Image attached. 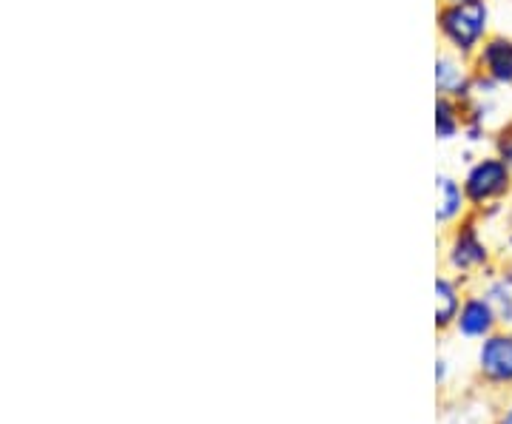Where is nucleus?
Instances as JSON below:
<instances>
[{"label": "nucleus", "mask_w": 512, "mask_h": 424, "mask_svg": "<svg viewBox=\"0 0 512 424\" xmlns=\"http://www.w3.org/2000/svg\"><path fill=\"white\" fill-rule=\"evenodd\" d=\"M484 20H487V9L484 3L478 0H467V3H458L450 12H444L441 26L444 32L450 35L453 43H458L461 49H470L478 40V35L484 32Z\"/></svg>", "instance_id": "nucleus-1"}, {"label": "nucleus", "mask_w": 512, "mask_h": 424, "mask_svg": "<svg viewBox=\"0 0 512 424\" xmlns=\"http://www.w3.org/2000/svg\"><path fill=\"white\" fill-rule=\"evenodd\" d=\"M461 205V194H458L456 183H450L447 177L439 180V220H450Z\"/></svg>", "instance_id": "nucleus-8"}, {"label": "nucleus", "mask_w": 512, "mask_h": 424, "mask_svg": "<svg viewBox=\"0 0 512 424\" xmlns=\"http://www.w3.org/2000/svg\"><path fill=\"white\" fill-rule=\"evenodd\" d=\"M439 117H436V126H439L441 137H450L453 129H456V123H453V114H450V106L447 103H439Z\"/></svg>", "instance_id": "nucleus-9"}, {"label": "nucleus", "mask_w": 512, "mask_h": 424, "mask_svg": "<svg viewBox=\"0 0 512 424\" xmlns=\"http://www.w3.org/2000/svg\"><path fill=\"white\" fill-rule=\"evenodd\" d=\"M484 63L498 80H512V43L507 40H493L484 49Z\"/></svg>", "instance_id": "nucleus-5"}, {"label": "nucleus", "mask_w": 512, "mask_h": 424, "mask_svg": "<svg viewBox=\"0 0 512 424\" xmlns=\"http://www.w3.org/2000/svg\"><path fill=\"white\" fill-rule=\"evenodd\" d=\"M484 259V248L478 245L476 237L473 234H464L461 240L456 242V254H453V262L461 265V268H470V265H476Z\"/></svg>", "instance_id": "nucleus-7"}, {"label": "nucleus", "mask_w": 512, "mask_h": 424, "mask_svg": "<svg viewBox=\"0 0 512 424\" xmlns=\"http://www.w3.org/2000/svg\"><path fill=\"white\" fill-rule=\"evenodd\" d=\"M481 370L495 382H512V336H493L478 353Z\"/></svg>", "instance_id": "nucleus-2"}, {"label": "nucleus", "mask_w": 512, "mask_h": 424, "mask_svg": "<svg viewBox=\"0 0 512 424\" xmlns=\"http://www.w3.org/2000/svg\"><path fill=\"white\" fill-rule=\"evenodd\" d=\"M458 328L464 336H484V333L493 328V311H490V305H484V302H467L464 305V311H461V319H458Z\"/></svg>", "instance_id": "nucleus-4"}, {"label": "nucleus", "mask_w": 512, "mask_h": 424, "mask_svg": "<svg viewBox=\"0 0 512 424\" xmlns=\"http://www.w3.org/2000/svg\"><path fill=\"white\" fill-rule=\"evenodd\" d=\"M504 424H512V410H510V413H507V419H504Z\"/></svg>", "instance_id": "nucleus-11"}, {"label": "nucleus", "mask_w": 512, "mask_h": 424, "mask_svg": "<svg viewBox=\"0 0 512 424\" xmlns=\"http://www.w3.org/2000/svg\"><path fill=\"white\" fill-rule=\"evenodd\" d=\"M504 188H507V168L501 166V163H481L467 177V194L473 200H478V203L501 194Z\"/></svg>", "instance_id": "nucleus-3"}, {"label": "nucleus", "mask_w": 512, "mask_h": 424, "mask_svg": "<svg viewBox=\"0 0 512 424\" xmlns=\"http://www.w3.org/2000/svg\"><path fill=\"white\" fill-rule=\"evenodd\" d=\"M436 77H439L441 89H450V86H453V80H456L458 74H456V69H453V66L447 63V60H441V63H439V74H436Z\"/></svg>", "instance_id": "nucleus-10"}, {"label": "nucleus", "mask_w": 512, "mask_h": 424, "mask_svg": "<svg viewBox=\"0 0 512 424\" xmlns=\"http://www.w3.org/2000/svg\"><path fill=\"white\" fill-rule=\"evenodd\" d=\"M436 296H439V308H436V322L439 325H447L453 316H456V308H458V299H456V291H453V285L450 282H444L439 279L436 282Z\"/></svg>", "instance_id": "nucleus-6"}]
</instances>
